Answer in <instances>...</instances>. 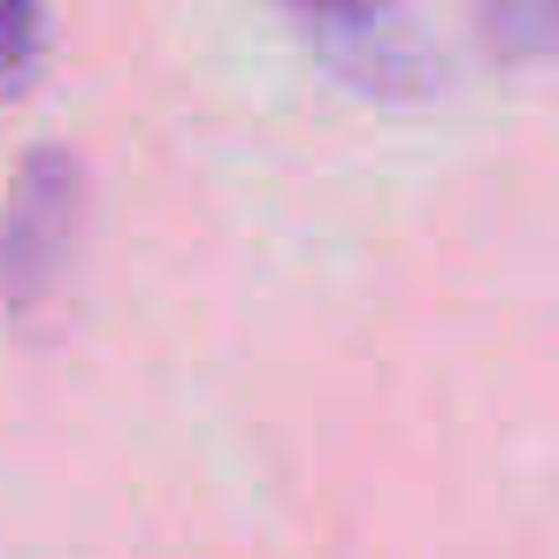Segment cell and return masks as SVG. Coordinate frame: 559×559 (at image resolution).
<instances>
[{
    "label": "cell",
    "instance_id": "6da1fadb",
    "mask_svg": "<svg viewBox=\"0 0 559 559\" xmlns=\"http://www.w3.org/2000/svg\"><path fill=\"white\" fill-rule=\"evenodd\" d=\"M78 238H85V162L78 146H32L0 192V314L9 322H39L70 269H78Z\"/></svg>",
    "mask_w": 559,
    "mask_h": 559
},
{
    "label": "cell",
    "instance_id": "7a4b0ae2",
    "mask_svg": "<svg viewBox=\"0 0 559 559\" xmlns=\"http://www.w3.org/2000/svg\"><path fill=\"white\" fill-rule=\"evenodd\" d=\"M284 9L314 32L322 62L368 93V100H429L437 93V55L406 24L399 0H284Z\"/></svg>",
    "mask_w": 559,
    "mask_h": 559
},
{
    "label": "cell",
    "instance_id": "3957f363",
    "mask_svg": "<svg viewBox=\"0 0 559 559\" xmlns=\"http://www.w3.org/2000/svg\"><path fill=\"white\" fill-rule=\"evenodd\" d=\"M47 55H55L47 0H0V100H24L47 78Z\"/></svg>",
    "mask_w": 559,
    "mask_h": 559
},
{
    "label": "cell",
    "instance_id": "277c9868",
    "mask_svg": "<svg viewBox=\"0 0 559 559\" xmlns=\"http://www.w3.org/2000/svg\"><path fill=\"white\" fill-rule=\"evenodd\" d=\"M483 39L513 62L551 55V0H483Z\"/></svg>",
    "mask_w": 559,
    "mask_h": 559
}]
</instances>
